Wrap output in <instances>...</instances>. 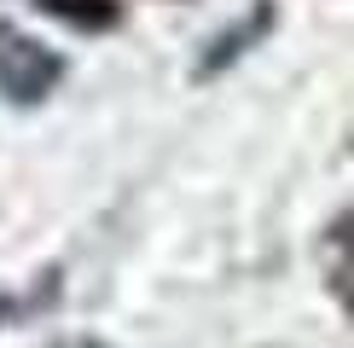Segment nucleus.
Returning <instances> with one entry per match:
<instances>
[{
  "label": "nucleus",
  "instance_id": "obj_3",
  "mask_svg": "<svg viewBox=\"0 0 354 348\" xmlns=\"http://www.w3.org/2000/svg\"><path fill=\"white\" fill-rule=\"evenodd\" d=\"M331 290L354 313V215H343V221L331 226Z\"/></svg>",
  "mask_w": 354,
  "mask_h": 348
},
{
  "label": "nucleus",
  "instance_id": "obj_1",
  "mask_svg": "<svg viewBox=\"0 0 354 348\" xmlns=\"http://www.w3.org/2000/svg\"><path fill=\"white\" fill-rule=\"evenodd\" d=\"M58 76H64V58L53 47H41L24 29L0 23V93H6L12 105H41L58 87Z\"/></svg>",
  "mask_w": 354,
  "mask_h": 348
},
{
  "label": "nucleus",
  "instance_id": "obj_2",
  "mask_svg": "<svg viewBox=\"0 0 354 348\" xmlns=\"http://www.w3.org/2000/svg\"><path fill=\"white\" fill-rule=\"evenodd\" d=\"M41 12H53V18L76 23V29H116L122 23V6L116 0H35Z\"/></svg>",
  "mask_w": 354,
  "mask_h": 348
}]
</instances>
